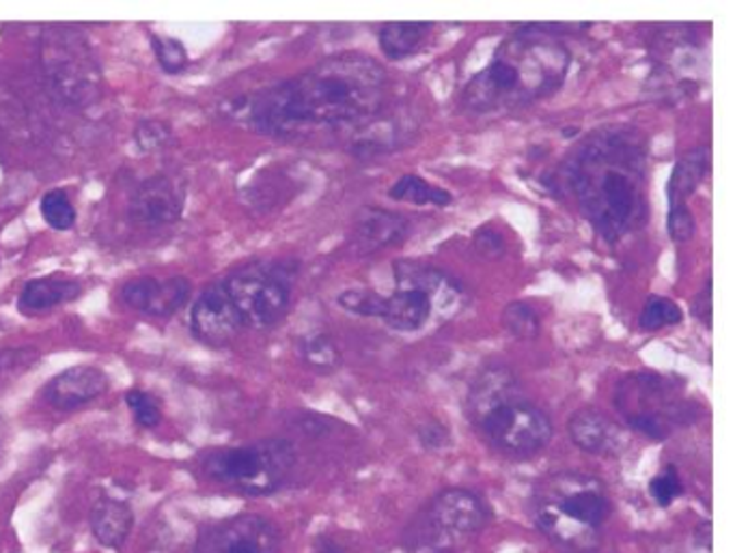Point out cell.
Wrapping results in <instances>:
<instances>
[{
    "label": "cell",
    "mask_w": 735,
    "mask_h": 553,
    "mask_svg": "<svg viewBox=\"0 0 735 553\" xmlns=\"http://www.w3.org/2000/svg\"><path fill=\"white\" fill-rule=\"evenodd\" d=\"M389 95V74L371 57L332 54L303 74L246 99L240 108L253 130L296 138L367 121Z\"/></svg>",
    "instance_id": "1"
},
{
    "label": "cell",
    "mask_w": 735,
    "mask_h": 553,
    "mask_svg": "<svg viewBox=\"0 0 735 553\" xmlns=\"http://www.w3.org/2000/svg\"><path fill=\"white\" fill-rule=\"evenodd\" d=\"M647 169L645 138L636 130L604 127L569 153L559 180L593 231L615 246L651 216Z\"/></svg>",
    "instance_id": "2"
},
{
    "label": "cell",
    "mask_w": 735,
    "mask_h": 553,
    "mask_svg": "<svg viewBox=\"0 0 735 553\" xmlns=\"http://www.w3.org/2000/svg\"><path fill=\"white\" fill-rule=\"evenodd\" d=\"M585 26L526 24L512 33L490 63L477 72L460 95L464 112L505 114L526 108L565 85L572 52L561 41L565 30Z\"/></svg>",
    "instance_id": "3"
},
{
    "label": "cell",
    "mask_w": 735,
    "mask_h": 553,
    "mask_svg": "<svg viewBox=\"0 0 735 553\" xmlns=\"http://www.w3.org/2000/svg\"><path fill=\"white\" fill-rule=\"evenodd\" d=\"M466 405L473 427L505 457H535L554 435L548 414L526 398L516 374L505 367L481 370Z\"/></svg>",
    "instance_id": "4"
},
{
    "label": "cell",
    "mask_w": 735,
    "mask_h": 553,
    "mask_svg": "<svg viewBox=\"0 0 735 553\" xmlns=\"http://www.w3.org/2000/svg\"><path fill=\"white\" fill-rule=\"evenodd\" d=\"M532 521L543 537L567 553H593L611 517L604 482L580 471H559L541 478L530 497Z\"/></svg>",
    "instance_id": "5"
},
{
    "label": "cell",
    "mask_w": 735,
    "mask_h": 553,
    "mask_svg": "<svg viewBox=\"0 0 735 553\" xmlns=\"http://www.w3.org/2000/svg\"><path fill=\"white\" fill-rule=\"evenodd\" d=\"M613 403L628 429L651 442H666L699 416L686 396V383L658 372L626 374L615 385Z\"/></svg>",
    "instance_id": "6"
},
{
    "label": "cell",
    "mask_w": 735,
    "mask_h": 553,
    "mask_svg": "<svg viewBox=\"0 0 735 553\" xmlns=\"http://www.w3.org/2000/svg\"><path fill=\"white\" fill-rule=\"evenodd\" d=\"M296 465V451L285 440H264L246 446L218 448L204 459V471L244 495H270L279 491Z\"/></svg>",
    "instance_id": "7"
},
{
    "label": "cell",
    "mask_w": 735,
    "mask_h": 553,
    "mask_svg": "<svg viewBox=\"0 0 735 553\" xmlns=\"http://www.w3.org/2000/svg\"><path fill=\"white\" fill-rule=\"evenodd\" d=\"M296 278V261H259L224 278V286L244 330H268L277 325L290 310Z\"/></svg>",
    "instance_id": "8"
},
{
    "label": "cell",
    "mask_w": 735,
    "mask_h": 553,
    "mask_svg": "<svg viewBox=\"0 0 735 553\" xmlns=\"http://www.w3.org/2000/svg\"><path fill=\"white\" fill-rule=\"evenodd\" d=\"M444 286H451V280L442 272L419 261H397L395 291L384 295L380 321L400 334L420 332L433 315V295Z\"/></svg>",
    "instance_id": "9"
},
{
    "label": "cell",
    "mask_w": 735,
    "mask_h": 553,
    "mask_svg": "<svg viewBox=\"0 0 735 553\" xmlns=\"http://www.w3.org/2000/svg\"><path fill=\"white\" fill-rule=\"evenodd\" d=\"M44 65L52 87L68 101H91L100 93V67L83 37L52 30L44 41Z\"/></svg>",
    "instance_id": "10"
},
{
    "label": "cell",
    "mask_w": 735,
    "mask_h": 553,
    "mask_svg": "<svg viewBox=\"0 0 735 553\" xmlns=\"http://www.w3.org/2000/svg\"><path fill=\"white\" fill-rule=\"evenodd\" d=\"M490 519L486 502L468 489H446L433 497L425 513L431 532L420 537V550L449 553L451 545L477 534Z\"/></svg>",
    "instance_id": "11"
},
{
    "label": "cell",
    "mask_w": 735,
    "mask_h": 553,
    "mask_svg": "<svg viewBox=\"0 0 735 553\" xmlns=\"http://www.w3.org/2000/svg\"><path fill=\"white\" fill-rule=\"evenodd\" d=\"M195 553H279V534L259 515H235L206 528Z\"/></svg>",
    "instance_id": "12"
},
{
    "label": "cell",
    "mask_w": 735,
    "mask_h": 553,
    "mask_svg": "<svg viewBox=\"0 0 735 553\" xmlns=\"http://www.w3.org/2000/svg\"><path fill=\"white\" fill-rule=\"evenodd\" d=\"M244 323L233 306V299L224 286V280L210 284L195 302L191 312V332L208 347H226Z\"/></svg>",
    "instance_id": "13"
},
{
    "label": "cell",
    "mask_w": 735,
    "mask_h": 553,
    "mask_svg": "<svg viewBox=\"0 0 735 553\" xmlns=\"http://www.w3.org/2000/svg\"><path fill=\"white\" fill-rule=\"evenodd\" d=\"M184 211V187L169 175L149 177L134 189L127 218L134 224L162 226L173 224Z\"/></svg>",
    "instance_id": "14"
},
{
    "label": "cell",
    "mask_w": 735,
    "mask_h": 553,
    "mask_svg": "<svg viewBox=\"0 0 735 553\" xmlns=\"http://www.w3.org/2000/svg\"><path fill=\"white\" fill-rule=\"evenodd\" d=\"M191 297V282L184 276L136 278L121 288V299L136 312L149 317H171Z\"/></svg>",
    "instance_id": "15"
},
{
    "label": "cell",
    "mask_w": 735,
    "mask_h": 553,
    "mask_svg": "<svg viewBox=\"0 0 735 553\" xmlns=\"http://www.w3.org/2000/svg\"><path fill=\"white\" fill-rule=\"evenodd\" d=\"M411 233L413 224L406 216L380 207L363 209L350 233V246L358 257H365L404 244Z\"/></svg>",
    "instance_id": "16"
},
{
    "label": "cell",
    "mask_w": 735,
    "mask_h": 553,
    "mask_svg": "<svg viewBox=\"0 0 735 553\" xmlns=\"http://www.w3.org/2000/svg\"><path fill=\"white\" fill-rule=\"evenodd\" d=\"M569 440L576 448L593 457H615L626 448L624 429L600 409H578L567 422Z\"/></svg>",
    "instance_id": "17"
},
{
    "label": "cell",
    "mask_w": 735,
    "mask_h": 553,
    "mask_svg": "<svg viewBox=\"0 0 735 553\" xmlns=\"http://www.w3.org/2000/svg\"><path fill=\"white\" fill-rule=\"evenodd\" d=\"M108 385L110 381L105 370L81 365L52 377L44 388V398L54 409L72 411L102 396Z\"/></svg>",
    "instance_id": "18"
},
{
    "label": "cell",
    "mask_w": 735,
    "mask_h": 553,
    "mask_svg": "<svg viewBox=\"0 0 735 553\" xmlns=\"http://www.w3.org/2000/svg\"><path fill=\"white\" fill-rule=\"evenodd\" d=\"M710 171V149L708 147H695L688 153H684L673 171L671 180L666 184V198L669 209L673 207H688L690 196L703 184L706 175Z\"/></svg>",
    "instance_id": "19"
},
{
    "label": "cell",
    "mask_w": 735,
    "mask_h": 553,
    "mask_svg": "<svg viewBox=\"0 0 735 553\" xmlns=\"http://www.w3.org/2000/svg\"><path fill=\"white\" fill-rule=\"evenodd\" d=\"M433 33V22H389L378 30V44L387 59L404 61L427 46Z\"/></svg>",
    "instance_id": "20"
},
{
    "label": "cell",
    "mask_w": 735,
    "mask_h": 553,
    "mask_svg": "<svg viewBox=\"0 0 735 553\" xmlns=\"http://www.w3.org/2000/svg\"><path fill=\"white\" fill-rule=\"evenodd\" d=\"M81 293H83V286L76 280L39 278V280H30L24 284L20 299H17V308L24 315H35V312L50 310L59 304H65L70 299H76Z\"/></svg>",
    "instance_id": "21"
},
{
    "label": "cell",
    "mask_w": 735,
    "mask_h": 553,
    "mask_svg": "<svg viewBox=\"0 0 735 553\" xmlns=\"http://www.w3.org/2000/svg\"><path fill=\"white\" fill-rule=\"evenodd\" d=\"M134 515L125 502L102 497L91 513V532L105 548H121L132 530Z\"/></svg>",
    "instance_id": "22"
},
{
    "label": "cell",
    "mask_w": 735,
    "mask_h": 553,
    "mask_svg": "<svg viewBox=\"0 0 735 553\" xmlns=\"http://www.w3.org/2000/svg\"><path fill=\"white\" fill-rule=\"evenodd\" d=\"M389 198L417 207H446L451 205L453 194L440 185L429 184L419 175H402L389 187Z\"/></svg>",
    "instance_id": "23"
},
{
    "label": "cell",
    "mask_w": 735,
    "mask_h": 553,
    "mask_svg": "<svg viewBox=\"0 0 735 553\" xmlns=\"http://www.w3.org/2000/svg\"><path fill=\"white\" fill-rule=\"evenodd\" d=\"M298 354L307 369L321 374L334 372L341 365V349L328 332H314L301 341Z\"/></svg>",
    "instance_id": "24"
},
{
    "label": "cell",
    "mask_w": 735,
    "mask_h": 553,
    "mask_svg": "<svg viewBox=\"0 0 735 553\" xmlns=\"http://www.w3.org/2000/svg\"><path fill=\"white\" fill-rule=\"evenodd\" d=\"M501 323H503L505 332L516 341H535L541 332V319H539L535 306L528 304V302H520V299L510 302L503 308Z\"/></svg>",
    "instance_id": "25"
},
{
    "label": "cell",
    "mask_w": 735,
    "mask_h": 553,
    "mask_svg": "<svg viewBox=\"0 0 735 553\" xmlns=\"http://www.w3.org/2000/svg\"><path fill=\"white\" fill-rule=\"evenodd\" d=\"M684 312L682 308L662 295H649L640 315H638V328L642 332H658L662 328H671L682 323Z\"/></svg>",
    "instance_id": "26"
},
{
    "label": "cell",
    "mask_w": 735,
    "mask_h": 553,
    "mask_svg": "<svg viewBox=\"0 0 735 553\" xmlns=\"http://www.w3.org/2000/svg\"><path fill=\"white\" fill-rule=\"evenodd\" d=\"M336 304L354 317L380 321L384 295H380L378 291H371V288H347V291L336 295Z\"/></svg>",
    "instance_id": "27"
},
{
    "label": "cell",
    "mask_w": 735,
    "mask_h": 553,
    "mask_svg": "<svg viewBox=\"0 0 735 553\" xmlns=\"http://www.w3.org/2000/svg\"><path fill=\"white\" fill-rule=\"evenodd\" d=\"M41 216L54 231H70L76 224V209L63 189H50L44 194Z\"/></svg>",
    "instance_id": "28"
},
{
    "label": "cell",
    "mask_w": 735,
    "mask_h": 553,
    "mask_svg": "<svg viewBox=\"0 0 735 553\" xmlns=\"http://www.w3.org/2000/svg\"><path fill=\"white\" fill-rule=\"evenodd\" d=\"M151 48H154V54H156V61L160 63V67L171 76L182 74L191 63L184 44L175 37L151 35Z\"/></svg>",
    "instance_id": "29"
},
{
    "label": "cell",
    "mask_w": 735,
    "mask_h": 553,
    "mask_svg": "<svg viewBox=\"0 0 735 553\" xmlns=\"http://www.w3.org/2000/svg\"><path fill=\"white\" fill-rule=\"evenodd\" d=\"M649 493L660 508H669L677 497H682L684 482H682L677 469L673 465H669L658 476H653V480L649 482Z\"/></svg>",
    "instance_id": "30"
},
{
    "label": "cell",
    "mask_w": 735,
    "mask_h": 553,
    "mask_svg": "<svg viewBox=\"0 0 735 553\" xmlns=\"http://www.w3.org/2000/svg\"><path fill=\"white\" fill-rule=\"evenodd\" d=\"M125 403L134 414V420L145 427V429H154L160 425L162 420V411H160V403L158 398H154L149 392L143 390H130L125 394Z\"/></svg>",
    "instance_id": "31"
},
{
    "label": "cell",
    "mask_w": 735,
    "mask_h": 553,
    "mask_svg": "<svg viewBox=\"0 0 735 553\" xmlns=\"http://www.w3.org/2000/svg\"><path fill=\"white\" fill-rule=\"evenodd\" d=\"M134 140L143 151H160L173 143V132L167 123L143 121L134 130Z\"/></svg>",
    "instance_id": "32"
},
{
    "label": "cell",
    "mask_w": 735,
    "mask_h": 553,
    "mask_svg": "<svg viewBox=\"0 0 735 553\" xmlns=\"http://www.w3.org/2000/svg\"><path fill=\"white\" fill-rule=\"evenodd\" d=\"M473 250L483 259H501L507 250V242L503 233L494 226H481L473 233Z\"/></svg>",
    "instance_id": "33"
},
{
    "label": "cell",
    "mask_w": 735,
    "mask_h": 553,
    "mask_svg": "<svg viewBox=\"0 0 735 553\" xmlns=\"http://www.w3.org/2000/svg\"><path fill=\"white\" fill-rule=\"evenodd\" d=\"M666 229L669 235L675 244H686L695 237L697 233V222L695 216L690 211V207H673L669 209V218H666Z\"/></svg>",
    "instance_id": "34"
},
{
    "label": "cell",
    "mask_w": 735,
    "mask_h": 553,
    "mask_svg": "<svg viewBox=\"0 0 735 553\" xmlns=\"http://www.w3.org/2000/svg\"><path fill=\"white\" fill-rule=\"evenodd\" d=\"M417 435H419L420 446L427 451H444L451 446L449 429L436 420L420 425Z\"/></svg>",
    "instance_id": "35"
},
{
    "label": "cell",
    "mask_w": 735,
    "mask_h": 553,
    "mask_svg": "<svg viewBox=\"0 0 735 553\" xmlns=\"http://www.w3.org/2000/svg\"><path fill=\"white\" fill-rule=\"evenodd\" d=\"M39 358V352L33 347H4L0 349V372L30 367Z\"/></svg>",
    "instance_id": "36"
},
{
    "label": "cell",
    "mask_w": 735,
    "mask_h": 553,
    "mask_svg": "<svg viewBox=\"0 0 735 553\" xmlns=\"http://www.w3.org/2000/svg\"><path fill=\"white\" fill-rule=\"evenodd\" d=\"M693 315L701 323H706L708 330H712V317H714V282H712V278H708L703 291L693 302Z\"/></svg>",
    "instance_id": "37"
},
{
    "label": "cell",
    "mask_w": 735,
    "mask_h": 553,
    "mask_svg": "<svg viewBox=\"0 0 735 553\" xmlns=\"http://www.w3.org/2000/svg\"><path fill=\"white\" fill-rule=\"evenodd\" d=\"M316 553H345L341 548H336V545H332V543H321L319 548H317Z\"/></svg>",
    "instance_id": "38"
}]
</instances>
